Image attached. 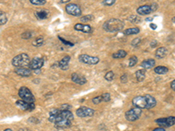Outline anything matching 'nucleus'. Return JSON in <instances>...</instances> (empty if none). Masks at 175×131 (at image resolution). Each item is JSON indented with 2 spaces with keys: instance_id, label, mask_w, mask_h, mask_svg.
<instances>
[{
  "instance_id": "nucleus-22",
  "label": "nucleus",
  "mask_w": 175,
  "mask_h": 131,
  "mask_svg": "<svg viewBox=\"0 0 175 131\" xmlns=\"http://www.w3.org/2000/svg\"><path fill=\"white\" fill-rule=\"evenodd\" d=\"M136 78L138 82H143L145 79V69H139L136 72Z\"/></svg>"
},
{
  "instance_id": "nucleus-27",
  "label": "nucleus",
  "mask_w": 175,
  "mask_h": 131,
  "mask_svg": "<svg viewBox=\"0 0 175 131\" xmlns=\"http://www.w3.org/2000/svg\"><path fill=\"white\" fill-rule=\"evenodd\" d=\"M6 22H7V16H6V14L4 12L0 11V25H5Z\"/></svg>"
},
{
  "instance_id": "nucleus-34",
  "label": "nucleus",
  "mask_w": 175,
  "mask_h": 131,
  "mask_svg": "<svg viewBox=\"0 0 175 131\" xmlns=\"http://www.w3.org/2000/svg\"><path fill=\"white\" fill-rule=\"evenodd\" d=\"M116 0H103V4L105 5V6H111L116 3Z\"/></svg>"
},
{
  "instance_id": "nucleus-4",
  "label": "nucleus",
  "mask_w": 175,
  "mask_h": 131,
  "mask_svg": "<svg viewBox=\"0 0 175 131\" xmlns=\"http://www.w3.org/2000/svg\"><path fill=\"white\" fill-rule=\"evenodd\" d=\"M142 115V109L138 108H133L130 110H128L125 113V118L127 121L130 122H135L137 121Z\"/></svg>"
},
{
  "instance_id": "nucleus-43",
  "label": "nucleus",
  "mask_w": 175,
  "mask_h": 131,
  "mask_svg": "<svg viewBox=\"0 0 175 131\" xmlns=\"http://www.w3.org/2000/svg\"><path fill=\"white\" fill-rule=\"evenodd\" d=\"M157 45H158V42H157V41H152V42L151 43V47H155Z\"/></svg>"
},
{
  "instance_id": "nucleus-21",
  "label": "nucleus",
  "mask_w": 175,
  "mask_h": 131,
  "mask_svg": "<svg viewBox=\"0 0 175 131\" xmlns=\"http://www.w3.org/2000/svg\"><path fill=\"white\" fill-rule=\"evenodd\" d=\"M168 71H169L168 67L163 66H156V67L154 68V72H155L157 74H160V75L165 74L166 73H168Z\"/></svg>"
},
{
  "instance_id": "nucleus-41",
  "label": "nucleus",
  "mask_w": 175,
  "mask_h": 131,
  "mask_svg": "<svg viewBox=\"0 0 175 131\" xmlns=\"http://www.w3.org/2000/svg\"><path fill=\"white\" fill-rule=\"evenodd\" d=\"M150 28H152V30H156L157 29V25L155 24H153V23H151L150 24Z\"/></svg>"
},
{
  "instance_id": "nucleus-10",
  "label": "nucleus",
  "mask_w": 175,
  "mask_h": 131,
  "mask_svg": "<svg viewBox=\"0 0 175 131\" xmlns=\"http://www.w3.org/2000/svg\"><path fill=\"white\" fill-rule=\"evenodd\" d=\"M45 63V59L44 58H40V57H36L31 60L30 65H29V68L31 70H40Z\"/></svg>"
},
{
  "instance_id": "nucleus-2",
  "label": "nucleus",
  "mask_w": 175,
  "mask_h": 131,
  "mask_svg": "<svg viewBox=\"0 0 175 131\" xmlns=\"http://www.w3.org/2000/svg\"><path fill=\"white\" fill-rule=\"evenodd\" d=\"M31 59L26 53H20L15 56L12 60V65L15 67H29Z\"/></svg>"
},
{
  "instance_id": "nucleus-25",
  "label": "nucleus",
  "mask_w": 175,
  "mask_h": 131,
  "mask_svg": "<svg viewBox=\"0 0 175 131\" xmlns=\"http://www.w3.org/2000/svg\"><path fill=\"white\" fill-rule=\"evenodd\" d=\"M44 43V39L42 37H38L32 41V46L33 47H41Z\"/></svg>"
},
{
  "instance_id": "nucleus-39",
  "label": "nucleus",
  "mask_w": 175,
  "mask_h": 131,
  "mask_svg": "<svg viewBox=\"0 0 175 131\" xmlns=\"http://www.w3.org/2000/svg\"><path fill=\"white\" fill-rule=\"evenodd\" d=\"M120 80H121V82L122 83H126L127 82V75L124 74H123L122 76H121V78H120Z\"/></svg>"
},
{
  "instance_id": "nucleus-7",
  "label": "nucleus",
  "mask_w": 175,
  "mask_h": 131,
  "mask_svg": "<svg viewBox=\"0 0 175 131\" xmlns=\"http://www.w3.org/2000/svg\"><path fill=\"white\" fill-rule=\"evenodd\" d=\"M66 12L69 15L75 17H81V9L76 4H68L66 6Z\"/></svg>"
},
{
  "instance_id": "nucleus-14",
  "label": "nucleus",
  "mask_w": 175,
  "mask_h": 131,
  "mask_svg": "<svg viewBox=\"0 0 175 131\" xmlns=\"http://www.w3.org/2000/svg\"><path fill=\"white\" fill-rule=\"evenodd\" d=\"M34 15L39 20H44L47 19L49 16V12L47 9H39L34 12Z\"/></svg>"
},
{
  "instance_id": "nucleus-9",
  "label": "nucleus",
  "mask_w": 175,
  "mask_h": 131,
  "mask_svg": "<svg viewBox=\"0 0 175 131\" xmlns=\"http://www.w3.org/2000/svg\"><path fill=\"white\" fill-rule=\"evenodd\" d=\"M75 114L79 117H91L95 115V110L90 108L81 107L78 109H76Z\"/></svg>"
},
{
  "instance_id": "nucleus-23",
  "label": "nucleus",
  "mask_w": 175,
  "mask_h": 131,
  "mask_svg": "<svg viewBox=\"0 0 175 131\" xmlns=\"http://www.w3.org/2000/svg\"><path fill=\"white\" fill-rule=\"evenodd\" d=\"M127 52L124 50H119L117 52H116L115 53L112 54V57L114 59H124V57H126Z\"/></svg>"
},
{
  "instance_id": "nucleus-37",
  "label": "nucleus",
  "mask_w": 175,
  "mask_h": 131,
  "mask_svg": "<svg viewBox=\"0 0 175 131\" xmlns=\"http://www.w3.org/2000/svg\"><path fill=\"white\" fill-rule=\"evenodd\" d=\"M70 108H71V105H69V104H63L60 108L61 110H69Z\"/></svg>"
},
{
  "instance_id": "nucleus-12",
  "label": "nucleus",
  "mask_w": 175,
  "mask_h": 131,
  "mask_svg": "<svg viewBox=\"0 0 175 131\" xmlns=\"http://www.w3.org/2000/svg\"><path fill=\"white\" fill-rule=\"evenodd\" d=\"M74 29L77 32H81L83 33H91L93 32V28L90 25L84 24H75Z\"/></svg>"
},
{
  "instance_id": "nucleus-11",
  "label": "nucleus",
  "mask_w": 175,
  "mask_h": 131,
  "mask_svg": "<svg viewBox=\"0 0 175 131\" xmlns=\"http://www.w3.org/2000/svg\"><path fill=\"white\" fill-rule=\"evenodd\" d=\"M16 105L18 108H19L20 109L24 110V111H32L35 108V105L34 103H29V102H26L22 100H17Z\"/></svg>"
},
{
  "instance_id": "nucleus-24",
  "label": "nucleus",
  "mask_w": 175,
  "mask_h": 131,
  "mask_svg": "<svg viewBox=\"0 0 175 131\" xmlns=\"http://www.w3.org/2000/svg\"><path fill=\"white\" fill-rule=\"evenodd\" d=\"M140 32V29L138 27H132V28H129L126 29L125 31H124V35H134V34H138Z\"/></svg>"
},
{
  "instance_id": "nucleus-29",
  "label": "nucleus",
  "mask_w": 175,
  "mask_h": 131,
  "mask_svg": "<svg viewBox=\"0 0 175 131\" xmlns=\"http://www.w3.org/2000/svg\"><path fill=\"white\" fill-rule=\"evenodd\" d=\"M138 63V57L137 56H131L129 60V66L132 67Z\"/></svg>"
},
{
  "instance_id": "nucleus-17",
  "label": "nucleus",
  "mask_w": 175,
  "mask_h": 131,
  "mask_svg": "<svg viewBox=\"0 0 175 131\" xmlns=\"http://www.w3.org/2000/svg\"><path fill=\"white\" fill-rule=\"evenodd\" d=\"M144 96H145L146 101H147V109H151L157 105V100L153 96H152L150 95H144Z\"/></svg>"
},
{
  "instance_id": "nucleus-30",
  "label": "nucleus",
  "mask_w": 175,
  "mask_h": 131,
  "mask_svg": "<svg viewBox=\"0 0 175 131\" xmlns=\"http://www.w3.org/2000/svg\"><path fill=\"white\" fill-rule=\"evenodd\" d=\"M94 19V16L89 14V15H85V16L81 17V22H90Z\"/></svg>"
},
{
  "instance_id": "nucleus-13",
  "label": "nucleus",
  "mask_w": 175,
  "mask_h": 131,
  "mask_svg": "<svg viewBox=\"0 0 175 131\" xmlns=\"http://www.w3.org/2000/svg\"><path fill=\"white\" fill-rule=\"evenodd\" d=\"M14 72L18 75L22 77H29L32 75V70L28 67H16Z\"/></svg>"
},
{
  "instance_id": "nucleus-44",
  "label": "nucleus",
  "mask_w": 175,
  "mask_h": 131,
  "mask_svg": "<svg viewBox=\"0 0 175 131\" xmlns=\"http://www.w3.org/2000/svg\"><path fill=\"white\" fill-rule=\"evenodd\" d=\"M152 131H165V130L164 129V128H156V129H154Z\"/></svg>"
},
{
  "instance_id": "nucleus-40",
  "label": "nucleus",
  "mask_w": 175,
  "mask_h": 131,
  "mask_svg": "<svg viewBox=\"0 0 175 131\" xmlns=\"http://www.w3.org/2000/svg\"><path fill=\"white\" fill-rule=\"evenodd\" d=\"M150 6H151V8H152V12H155V11L158 9V4H157L156 3H152Z\"/></svg>"
},
{
  "instance_id": "nucleus-18",
  "label": "nucleus",
  "mask_w": 175,
  "mask_h": 131,
  "mask_svg": "<svg viewBox=\"0 0 175 131\" xmlns=\"http://www.w3.org/2000/svg\"><path fill=\"white\" fill-rule=\"evenodd\" d=\"M69 61H70V56H69V55L65 56L62 60L59 61V63H58L59 67H60L62 70H67V69L68 68Z\"/></svg>"
},
{
  "instance_id": "nucleus-46",
  "label": "nucleus",
  "mask_w": 175,
  "mask_h": 131,
  "mask_svg": "<svg viewBox=\"0 0 175 131\" xmlns=\"http://www.w3.org/2000/svg\"><path fill=\"white\" fill-rule=\"evenodd\" d=\"M153 19V17H147L146 19H145V21H152Z\"/></svg>"
},
{
  "instance_id": "nucleus-28",
  "label": "nucleus",
  "mask_w": 175,
  "mask_h": 131,
  "mask_svg": "<svg viewBox=\"0 0 175 131\" xmlns=\"http://www.w3.org/2000/svg\"><path fill=\"white\" fill-rule=\"evenodd\" d=\"M114 77H115V74H114L113 71H109V72H107L106 74L104 75L105 80L108 81V82H111V81H113Z\"/></svg>"
},
{
  "instance_id": "nucleus-36",
  "label": "nucleus",
  "mask_w": 175,
  "mask_h": 131,
  "mask_svg": "<svg viewBox=\"0 0 175 131\" xmlns=\"http://www.w3.org/2000/svg\"><path fill=\"white\" fill-rule=\"evenodd\" d=\"M92 101H93V103H94V104H96V105H97V104H100V103L103 101V100H102V96H101V95L96 96V97H95V98L92 99Z\"/></svg>"
},
{
  "instance_id": "nucleus-35",
  "label": "nucleus",
  "mask_w": 175,
  "mask_h": 131,
  "mask_svg": "<svg viewBox=\"0 0 175 131\" xmlns=\"http://www.w3.org/2000/svg\"><path fill=\"white\" fill-rule=\"evenodd\" d=\"M141 42V39L140 38H136L131 41V46L132 47H138Z\"/></svg>"
},
{
  "instance_id": "nucleus-3",
  "label": "nucleus",
  "mask_w": 175,
  "mask_h": 131,
  "mask_svg": "<svg viewBox=\"0 0 175 131\" xmlns=\"http://www.w3.org/2000/svg\"><path fill=\"white\" fill-rule=\"evenodd\" d=\"M18 96L22 100L29 103L35 102V97L32 93V91L26 87H21L18 90Z\"/></svg>"
},
{
  "instance_id": "nucleus-1",
  "label": "nucleus",
  "mask_w": 175,
  "mask_h": 131,
  "mask_svg": "<svg viewBox=\"0 0 175 131\" xmlns=\"http://www.w3.org/2000/svg\"><path fill=\"white\" fill-rule=\"evenodd\" d=\"M124 27V21L118 18H110L106 20L103 25V30L109 33H116V32L122 31Z\"/></svg>"
},
{
  "instance_id": "nucleus-26",
  "label": "nucleus",
  "mask_w": 175,
  "mask_h": 131,
  "mask_svg": "<svg viewBox=\"0 0 175 131\" xmlns=\"http://www.w3.org/2000/svg\"><path fill=\"white\" fill-rule=\"evenodd\" d=\"M128 20H129L130 23H132V24H138V23L141 22L140 17L136 16V15H131V16H130L129 17V18H128Z\"/></svg>"
},
{
  "instance_id": "nucleus-8",
  "label": "nucleus",
  "mask_w": 175,
  "mask_h": 131,
  "mask_svg": "<svg viewBox=\"0 0 175 131\" xmlns=\"http://www.w3.org/2000/svg\"><path fill=\"white\" fill-rule=\"evenodd\" d=\"M132 104L134 107L141 108V109H147V101H146V98L145 96H136L132 99Z\"/></svg>"
},
{
  "instance_id": "nucleus-31",
  "label": "nucleus",
  "mask_w": 175,
  "mask_h": 131,
  "mask_svg": "<svg viewBox=\"0 0 175 131\" xmlns=\"http://www.w3.org/2000/svg\"><path fill=\"white\" fill-rule=\"evenodd\" d=\"M30 3L33 5H44L47 1L46 0H30Z\"/></svg>"
},
{
  "instance_id": "nucleus-6",
  "label": "nucleus",
  "mask_w": 175,
  "mask_h": 131,
  "mask_svg": "<svg viewBox=\"0 0 175 131\" xmlns=\"http://www.w3.org/2000/svg\"><path fill=\"white\" fill-rule=\"evenodd\" d=\"M155 122L159 125L161 128H170L172 126H174L175 123V118L174 116H170V117H167V118H159V119H157L155 121Z\"/></svg>"
},
{
  "instance_id": "nucleus-38",
  "label": "nucleus",
  "mask_w": 175,
  "mask_h": 131,
  "mask_svg": "<svg viewBox=\"0 0 175 131\" xmlns=\"http://www.w3.org/2000/svg\"><path fill=\"white\" fill-rule=\"evenodd\" d=\"M58 38H59V39H60V40H62V41L63 42L64 44H66V45H68V46H70V47H73V46H74V44H73V43H71V42H68V41L65 40V39H63L62 38V37H60V36H59Z\"/></svg>"
},
{
  "instance_id": "nucleus-19",
  "label": "nucleus",
  "mask_w": 175,
  "mask_h": 131,
  "mask_svg": "<svg viewBox=\"0 0 175 131\" xmlns=\"http://www.w3.org/2000/svg\"><path fill=\"white\" fill-rule=\"evenodd\" d=\"M155 64H156V62L153 59H148V60H145L142 61L141 66L143 67L144 69H151L155 66Z\"/></svg>"
},
{
  "instance_id": "nucleus-45",
  "label": "nucleus",
  "mask_w": 175,
  "mask_h": 131,
  "mask_svg": "<svg viewBox=\"0 0 175 131\" xmlns=\"http://www.w3.org/2000/svg\"><path fill=\"white\" fill-rule=\"evenodd\" d=\"M69 1H70V0H61L60 3H61V4H66V3H68Z\"/></svg>"
},
{
  "instance_id": "nucleus-5",
  "label": "nucleus",
  "mask_w": 175,
  "mask_h": 131,
  "mask_svg": "<svg viewBox=\"0 0 175 131\" xmlns=\"http://www.w3.org/2000/svg\"><path fill=\"white\" fill-rule=\"evenodd\" d=\"M79 60L80 62L83 64H87V65H96L100 61L98 57L90 56L88 54H81L79 56Z\"/></svg>"
},
{
  "instance_id": "nucleus-20",
  "label": "nucleus",
  "mask_w": 175,
  "mask_h": 131,
  "mask_svg": "<svg viewBox=\"0 0 175 131\" xmlns=\"http://www.w3.org/2000/svg\"><path fill=\"white\" fill-rule=\"evenodd\" d=\"M167 52H168V51L165 47H159L155 52V56L158 59H163L167 55Z\"/></svg>"
},
{
  "instance_id": "nucleus-16",
  "label": "nucleus",
  "mask_w": 175,
  "mask_h": 131,
  "mask_svg": "<svg viewBox=\"0 0 175 131\" xmlns=\"http://www.w3.org/2000/svg\"><path fill=\"white\" fill-rule=\"evenodd\" d=\"M137 12H138V14L144 16V15H148V14L152 13V12L151 6L148 5V4H145V5H141V6H139V7L137 9Z\"/></svg>"
},
{
  "instance_id": "nucleus-33",
  "label": "nucleus",
  "mask_w": 175,
  "mask_h": 131,
  "mask_svg": "<svg viewBox=\"0 0 175 131\" xmlns=\"http://www.w3.org/2000/svg\"><path fill=\"white\" fill-rule=\"evenodd\" d=\"M102 96V100L103 101H105V102H108L111 100V94L110 93H104Z\"/></svg>"
},
{
  "instance_id": "nucleus-42",
  "label": "nucleus",
  "mask_w": 175,
  "mask_h": 131,
  "mask_svg": "<svg viewBox=\"0 0 175 131\" xmlns=\"http://www.w3.org/2000/svg\"><path fill=\"white\" fill-rule=\"evenodd\" d=\"M171 88L173 89V91H174L175 90V81L174 80L172 83H171Z\"/></svg>"
},
{
  "instance_id": "nucleus-47",
  "label": "nucleus",
  "mask_w": 175,
  "mask_h": 131,
  "mask_svg": "<svg viewBox=\"0 0 175 131\" xmlns=\"http://www.w3.org/2000/svg\"><path fill=\"white\" fill-rule=\"evenodd\" d=\"M4 131H13L12 130H11V129H6V130H4Z\"/></svg>"
},
{
  "instance_id": "nucleus-15",
  "label": "nucleus",
  "mask_w": 175,
  "mask_h": 131,
  "mask_svg": "<svg viewBox=\"0 0 175 131\" xmlns=\"http://www.w3.org/2000/svg\"><path fill=\"white\" fill-rule=\"evenodd\" d=\"M71 80L75 83L78 84V85H84L87 83V80L86 78L83 76V75H81L77 73H74L72 75H71Z\"/></svg>"
},
{
  "instance_id": "nucleus-32",
  "label": "nucleus",
  "mask_w": 175,
  "mask_h": 131,
  "mask_svg": "<svg viewBox=\"0 0 175 131\" xmlns=\"http://www.w3.org/2000/svg\"><path fill=\"white\" fill-rule=\"evenodd\" d=\"M32 33L31 31H26L24 33H22V35H21L22 39H29L30 38H32Z\"/></svg>"
}]
</instances>
